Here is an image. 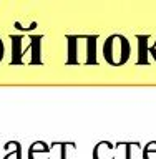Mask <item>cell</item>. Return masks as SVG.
Masks as SVG:
<instances>
[{
  "instance_id": "obj_13",
  "label": "cell",
  "mask_w": 156,
  "mask_h": 159,
  "mask_svg": "<svg viewBox=\"0 0 156 159\" xmlns=\"http://www.w3.org/2000/svg\"><path fill=\"white\" fill-rule=\"evenodd\" d=\"M149 55L154 58V61H156V43L153 45V47H149Z\"/></svg>"
},
{
  "instance_id": "obj_8",
  "label": "cell",
  "mask_w": 156,
  "mask_h": 159,
  "mask_svg": "<svg viewBox=\"0 0 156 159\" xmlns=\"http://www.w3.org/2000/svg\"><path fill=\"white\" fill-rule=\"evenodd\" d=\"M30 42H32V58L28 65H42V37L40 35H30Z\"/></svg>"
},
{
  "instance_id": "obj_10",
  "label": "cell",
  "mask_w": 156,
  "mask_h": 159,
  "mask_svg": "<svg viewBox=\"0 0 156 159\" xmlns=\"http://www.w3.org/2000/svg\"><path fill=\"white\" fill-rule=\"evenodd\" d=\"M141 152L143 159H156V141H149Z\"/></svg>"
},
{
  "instance_id": "obj_2",
  "label": "cell",
  "mask_w": 156,
  "mask_h": 159,
  "mask_svg": "<svg viewBox=\"0 0 156 159\" xmlns=\"http://www.w3.org/2000/svg\"><path fill=\"white\" fill-rule=\"evenodd\" d=\"M10 40H12V61L10 65H23L25 63V53L28 50H32V42H30V37H28V43L25 45V37L22 35H10Z\"/></svg>"
},
{
  "instance_id": "obj_6",
  "label": "cell",
  "mask_w": 156,
  "mask_h": 159,
  "mask_svg": "<svg viewBox=\"0 0 156 159\" xmlns=\"http://www.w3.org/2000/svg\"><path fill=\"white\" fill-rule=\"evenodd\" d=\"M138 65H149V35H138Z\"/></svg>"
},
{
  "instance_id": "obj_1",
  "label": "cell",
  "mask_w": 156,
  "mask_h": 159,
  "mask_svg": "<svg viewBox=\"0 0 156 159\" xmlns=\"http://www.w3.org/2000/svg\"><path fill=\"white\" fill-rule=\"evenodd\" d=\"M105 61L111 66H121L131 57V43L125 35H110L103 43Z\"/></svg>"
},
{
  "instance_id": "obj_9",
  "label": "cell",
  "mask_w": 156,
  "mask_h": 159,
  "mask_svg": "<svg viewBox=\"0 0 156 159\" xmlns=\"http://www.w3.org/2000/svg\"><path fill=\"white\" fill-rule=\"evenodd\" d=\"M3 148L8 151L3 156V159H22V146L18 141H8Z\"/></svg>"
},
{
  "instance_id": "obj_11",
  "label": "cell",
  "mask_w": 156,
  "mask_h": 159,
  "mask_svg": "<svg viewBox=\"0 0 156 159\" xmlns=\"http://www.w3.org/2000/svg\"><path fill=\"white\" fill-rule=\"evenodd\" d=\"M52 144L60 148V159H67V151L68 149H77L75 143H52Z\"/></svg>"
},
{
  "instance_id": "obj_12",
  "label": "cell",
  "mask_w": 156,
  "mask_h": 159,
  "mask_svg": "<svg viewBox=\"0 0 156 159\" xmlns=\"http://www.w3.org/2000/svg\"><path fill=\"white\" fill-rule=\"evenodd\" d=\"M3 55H5V45H3V40L0 38V61L3 60Z\"/></svg>"
},
{
  "instance_id": "obj_4",
  "label": "cell",
  "mask_w": 156,
  "mask_h": 159,
  "mask_svg": "<svg viewBox=\"0 0 156 159\" xmlns=\"http://www.w3.org/2000/svg\"><path fill=\"white\" fill-rule=\"evenodd\" d=\"M27 159H52V149L47 143L35 141L28 148Z\"/></svg>"
},
{
  "instance_id": "obj_7",
  "label": "cell",
  "mask_w": 156,
  "mask_h": 159,
  "mask_svg": "<svg viewBox=\"0 0 156 159\" xmlns=\"http://www.w3.org/2000/svg\"><path fill=\"white\" fill-rule=\"evenodd\" d=\"M87 40V58H85V65H97V43H98V37L97 35H88L85 37Z\"/></svg>"
},
{
  "instance_id": "obj_5",
  "label": "cell",
  "mask_w": 156,
  "mask_h": 159,
  "mask_svg": "<svg viewBox=\"0 0 156 159\" xmlns=\"http://www.w3.org/2000/svg\"><path fill=\"white\" fill-rule=\"evenodd\" d=\"M80 40H82V37H77V35H68L67 37V50H68L67 65H80V58H78Z\"/></svg>"
},
{
  "instance_id": "obj_3",
  "label": "cell",
  "mask_w": 156,
  "mask_h": 159,
  "mask_svg": "<svg viewBox=\"0 0 156 159\" xmlns=\"http://www.w3.org/2000/svg\"><path fill=\"white\" fill-rule=\"evenodd\" d=\"M123 146V143L111 144L110 141H100L93 149V159H116L115 152Z\"/></svg>"
}]
</instances>
